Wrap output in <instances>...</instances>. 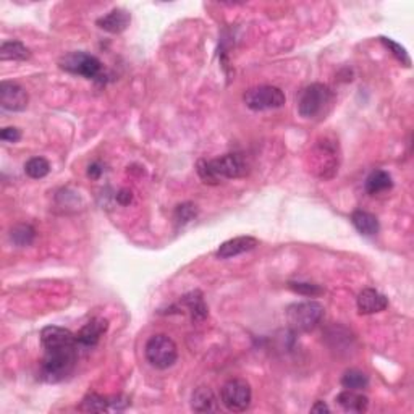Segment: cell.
Here are the masks:
<instances>
[{
  "instance_id": "1",
  "label": "cell",
  "mask_w": 414,
  "mask_h": 414,
  "mask_svg": "<svg viewBox=\"0 0 414 414\" xmlns=\"http://www.w3.org/2000/svg\"><path fill=\"white\" fill-rule=\"evenodd\" d=\"M78 350H80L78 343L44 348V358L41 363V377L44 381L55 383L70 376L75 369Z\"/></svg>"
},
{
  "instance_id": "2",
  "label": "cell",
  "mask_w": 414,
  "mask_h": 414,
  "mask_svg": "<svg viewBox=\"0 0 414 414\" xmlns=\"http://www.w3.org/2000/svg\"><path fill=\"white\" fill-rule=\"evenodd\" d=\"M196 170L204 183L217 184L225 178L245 177L248 173V164L240 154H225L214 160H198Z\"/></svg>"
},
{
  "instance_id": "3",
  "label": "cell",
  "mask_w": 414,
  "mask_h": 414,
  "mask_svg": "<svg viewBox=\"0 0 414 414\" xmlns=\"http://www.w3.org/2000/svg\"><path fill=\"white\" fill-rule=\"evenodd\" d=\"M324 313V306L318 301L293 303L286 309V322L293 332H311L320 324Z\"/></svg>"
},
{
  "instance_id": "4",
  "label": "cell",
  "mask_w": 414,
  "mask_h": 414,
  "mask_svg": "<svg viewBox=\"0 0 414 414\" xmlns=\"http://www.w3.org/2000/svg\"><path fill=\"white\" fill-rule=\"evenodd\" d=\"M334 102V92L322 83L306 86L298 97V112L303 119H314L327 110Z\"/></svg>"
},
{
  "instance_id": "5",
  "label": "cell",
  "mask_w": 414,
  "mask_h": 414,
  "mask_svg": "<svg viewBox=\"0 0 414 414\" xmlns=\"http://www.w3.org/2000/svg\"><path fill=\"white\" fill-rule=\"evenodd\" d=\"M146 359L155 369L172 368L178 359V348L167 335H153L144 347Z\"/></svg>"
},
{
  "instance_id": "6",
  "label": "cell",
  "mask_w": 414,
  "mask_h": 414,
  "mask_svg": "<svg viewBox=\"0 0 414 414\" xmlns=\"http://www.w3.org/2000/svg\"><path fill=\"white\" fill-rule=\"evenodd\" d=\"M62 70L71 75L85 76L87 80H97L102 75V63L97 57L86 52H70L58 60Z\"/></svg>"
},
{
  "instance_id": "7",
  "label": "cell",
  "mask_w": 414,
  "mask_h": 414,
  "mask_svg": "<svg viewBox=\"0 0 414 414\" xmlns=\"http://www.w3.org/2000/svg\"><path fill=\"white\" fill-rule=\"evenodd\" d=\"M313 172L320 178H332L338 170V144L335 141H319L311 153Z\"/></svg>"
},
{
  "instance_id": "8",
  "label": "cell",
  "mask_w": 414,
  "mask_h": 414,
  "mask_svg": "<svg viewBox=\"0 0 414 414\" xmlns=\"http://www.w3.org/2000/svg\"><path fill=\"white\" fill-rule=\"evenodd\" d=\"M243 101L248 109L255 112L270 110V109H280L285 104V94L280 87L275 86H256L251 87L245 92Z\"/></svg>"
},
{
  "instance_id": "9",
  "label": "cell",
  "mask_w": 414,
  "mask_h": 414,
  "mask_svg": "<svg viewBox=\"0 0 414 414\" xmlns=\"http://www.w3.org/2000/svg\"><path fill=\"white\" fill-rule=\"evenodd\" d=\"M221 398L223 406L228 411L241 413L246 411L251 406L252 400V390L251 386L245 379H230V381L223 383L221 390Z\"/></svg>"
},
{
  "instance_id": "10",
  "label": "cell",
  "mask_w": 414,
  "mask_h": 414,
  "mask_svg": "<svg viewBox=\"0 0 414 414\" xmlns=\"http://www.w3.org/2000/svg\"><path fill=\"white\" fill-rule=\"evenodd\" d=\"M29 96L23 86L13 81H2L0 85V105L8 112H23L28 107Z\"/></svg>"
},
{
  "instance_id": "11",
  "label": "cell",
  "mask_w": 414,
  "mask_h": 414,
  "mask_svg": "<svg viewBox=\"0 0 414 414\" xmlns=\"http://www.w3.org/2000/svg\"><path fill=\"white\" fill-rule=\"evenodd\" d=\"M109 329V320L104 318H94L86 325H83L81 330L76 335V343L80 348H92L99 343L102 335Z\"/></svg>"
},
{
  "instance_id": "12",
  "label": "cell",
  "mask_w": 414,
  "mask_h": 414,
  "mask_svg": "<svg viewBox=\"0 0 414 414\" xmlns=\"http://www.w3.org/2000/svg\"><path fill=\"white\" fill-rule=\"evenodd\" d=\"M356 304H358V313L363 316H368V314H376L386 311L388 306V300L387 296L379 293L377 290L364 288L361 293L358 295Z\"/></svg>"
},
{
  "instance_id": "13",
  "label": "cell",
  "mask_w": 414,
  "mask_h": 414,
  "mask_svg": "<svg viewBox=\"0 0 414 414\" xmlns=\"http://www.w3.org/2000/svg\"><path fill=\"white\" fill-rule=\"evenodd\" d=\"M257 246V240L255 236H236L225 243H222L216 251L218 259H232V257L240 256L243 252L252 251Z\"/></svg>"
},
{
  "instance_id": "14",
  "label": "cell",
  "mask_w": 414,
  "mask_h": 414,
  "mask_svg": "<svg viewBox=\"0 0 414 414\" xmlns=\"http://www.w3.org/2000/svg\"><path fill=\"white\" fill-rule=\"evenodd\" d=\"M130 21H131V15L126 12V10L114 8L112 12H109L107 15H104V17H101L99 19H97L96 24L107 33L120 34L130 26Z\"/></svg>"
},
{
  "instance_id": "15",
  "label": "cell",
  "mask_w": 414,
  "mask_h": 414,
  "mask_svg": "<svg viewBox=\"0 0 414 414\" xmlns=\"http://www.w3.org/2000/svg\"><path fill=\"white\" fill-rule=\"evenodd\" d=\"M191 410L196 413H217L221 410L218 400L212 388L198 387L191 395Z\"/></svg>"
},
{
  "instance_id": "16",
  "label": "cell",
  "mask_w": 414,
  "mask_h": 414,
  "mask_svg": "<svg viewBox=\"0 0 414 414\" xmlns=\"http://www.w3.org/2000/svg\"><path fill=\"white\" fill-rule=\"evenodd\" d=\"M335 402L347 413H366L369 408V398L358 390H345L338 393Z\"/></svg>"
},
{
  "instance_id": "17",
  "label": "cell",
  "mask_w": 414,
  "mask_h": 414,
  "mask_svg": "<svg viewBox=\"0 0 414 414\" xmlns=\"http://www.w3.org/2000/svg\"><path fill=\"white\" fill-rule=\"evenodd\" d=\"M180 304H182L184 309L189 311L193 322H202V320L207 318V314H209L207 304H206V301H204V296L199 290H194V291H191V293L184 295L182 301H180Z\"/></svg>"
},
{
  "instance_id": "18",
  "label": "cell",
  "mask_w": 414,
  "mask_h": 414,
  "mask_svg": "<svg viewBox=\"0 0 414 414\" xmlns=\"http://www.w3.org/2000/svg\"><path fill=\"white\" fill-rule=\"evenodd\" d=\"M352 223L364 236H374L381 230V223H379L377 217L366 211H354L352 214Z\"/></svg>"
},
{
  "instance_id": "19",
  "label": "cell",
  "mask_w": 414,
  "mask_h": 414,
  "mask_svg": "<svg viewBox=\"0 0 414 414\" xmlns=\"http://www.w3.org/2000/svg\"><path fill=\"white\" fill-rule=\"evenodd\" d=\"M392 188H393L392 175L386 172V170H374L366 180V191L369 194H372V196L386 193Z\"/></svg>"
},
{
  "instance_id": "20",
  "label": "cell",
  "mask_w": 414,
  "mask_h": 414,
  "mask_svg": "<svg viewBox=\"0 0 414 414\" xmlns=\"http://www.w3.org/2000/svg\"><path fill=\"white\" fill-rule=\"evenodd\" d=\"M31 57L29 49L19 41H5L0 46V60H28Z\"/></svg>"
},
{
  "instance_id": "21",
  "label": "cell",
  "mask_w": 414,
  "mask_h": 414,
  "mask_svg": "<svg viewBox=\"0 0 414 414\" xmlns=\"http://www.w3.org/2000/svg\"><path fill=\"white\" fill-rule=\"evenodd\" d=\"M78 410L83 413H107L112 411L110 406V397H102L99 393H87L83 398L81 405L78 406Z\"/></svg>"
},
{
  "instance_id": "22",
  "label": "cell",
  "mask_w": 414,
  "mask_h": 414,
  "mask_svg": "<svg viewBox=\"0 0 414 414\" xmlns=\"http://www.w3.org/2000/svg\"><path fill=\"white\" fill-rule=\"evenodd\" d=\"M34 238H36V230L29 223H18L10 230V240L18 248L31 246Z\"/></svg>"
},
{
  "instance_id": "23",
  "label": "cell",
  "mask_w": 414,
  "mask_h": 414,
  "mask_svg": "<svg viewBox=\"0 0 414 414\" xmlns=\"http://www.w3.org/2000/svg\"><path fill=\"white\" fill-rule=\"evenodd\" d=\"M342 386L347 390H358L361 392L369 387V376L359 369H348L342 377Z\"/></svg>"
},
{
  "instance_id": "24",
  "label": "cell",
  "mask_w": 414,
  "mask_h": 414,
  "mask_svg": "<svg viewBox=\"0 0 414 414\" xmlns=\"http://www.w3.org/2000/svg\"><path fill=\"white\" fill-rule=\"evenodd\" d=\"M24 172H26L29 178L41 180L47 177L49 172H51V164L44 157H33L24 164Z\"/></svg>"
},
{
  "instance_id": "25",
  "label": "cell",
  "mask_w": 414,
  "mask_h": 414,
  "mask_svg": "<svg viewBox=\"0 0 414 414\" xmlns=\"http://www.w3.org/2000/svg\"><path fill=\"white\" fill-rule=\"evenodd\" d=\"M381 42L388 49V51L392 52V55L395 57L398 62H402L405 67H411V58H410V55H408V52H406L405 47H402L400 44L395 42L390 37H383L382 36L381 37Z\"/></svg>"
},
{
  "instance_id": "26",
  "label": "cell",
  "mask_w": 414,
  "mask_h": 414,
  "mask_svg": "<svg viewBox=\"0 0 414 414\" xmlns=\"http://www.w3.org/2000/svg\"><path fill=\"white\" fill-rule=\"evenodd\" d=\"M196 216H198V207L194 206L193 202H183L175 209V221L182 223V225L194 221Z\"/></svg>"
},
{
  "instance_id": "27",
  "label": "cell",
  "mask_w": 414,
  "mask_h": 414,
  "mask_svg": "<svg viewBox=\"0 0 414 414\" xmlns=\"http://www.w3.org/2000/svg\"><path fill=\"white\" fill-rule=\"evenodd\" d=\"M288 288L293 290L295 293L298 295H303V296H319L324 293V290L320 288L319 285H314V284H301V282H290L288 284Z\"/></svg>"
},
{
  "instance_id": "28",
  "label": "cell",
  "mask_w": 414,
  "mask_h": 414,
  "mask_svg": "<svg viewBox=\"0 0 414 414\" xmlns=\"http://www.w3.org/2000/svg\"><path fill=\"white\" fill-rule=\"evenodd\" d=\"M0 139L5 141V143H18L21 139V131L15 126H7L0 131Z\"/></svg>"
},
{
  "instance_id": "29",
  "label": "cell",
  "mask_w": 414,
  "mask_h": 414,
  "mask_svg": "<svg viewBox=\"0 0 414 414\" xmlns=\"http://www.w3.org/2000/svg\"><path fill=\"white\" fill-rule=\"evenodd\" d=\"M115 199H117V202L120 204V206H128V204L133 201V193H131L130 189L123 188V189H120L119 193H117Z\"/></svg>"
},
{
  "instance_id": "30",
  "label": "cell",
  "mask_w": 414,
  "mask_h": 414,
  "mask_svg": "<svg viewBox=\"0 0 414 414\" xmlns=\"http://www.w3.org/2000/svg\"><path fill=\"white\" fill-rule=\"evenodd\" d=\"M102 173H104V167H102L99 162L91 164L89 167H87V177L91 180H99Z\"/></svg>"
},
{
  "instance_id": "31",
  "label": "cell",
  "mask_w": 414,
  "mask_h": 414,
  "mask_svg": "<svg viewBox=\"0 0 414 414\" xmlns=\"http://www.w3.org/2000/svg\"><path fill=\"white\" fill-rule=\"evenodd\" d=\"M311 413H319V414H324V413H330V408L325 405L324 402H316V405L311 408Z\"/></svg>"
}]
</instances>
